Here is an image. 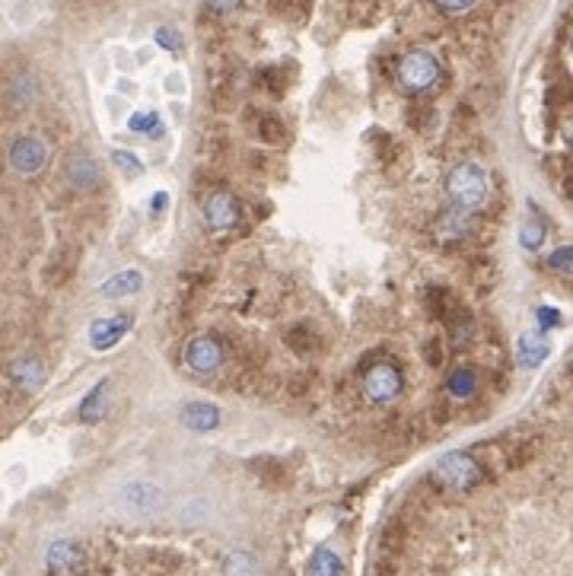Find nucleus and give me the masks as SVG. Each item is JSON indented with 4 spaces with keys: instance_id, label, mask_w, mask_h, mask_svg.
<instances>
[{
    "instance_id": "f257e3e1",
    "label": "nucleus",
    "mask_w": 573,
    "mask_h": 576,
    "mask_svg": "<svg viewBox=\"0 0 573 576\" xmlns=\"http://www.w3.org/2000/svg\"><path fill=\"white\" fill-rule=\"evenodd\" d=\"M446 191L455 207L466 211H481L491 198V176L478 163H459L446 176Z\"/></svg>"
},
{
    "instance_id": "f03ea898",
    "label": "nucleus",
    "mask_w": 573,
    "mask_h": 576,
    "mask_svg": "<svg viewBox=\"0 0 573 576\" xmlns=\"http://www.w3.org/2000/svg\"><path fill=\"white\" fill-rule=\"evenodd\" d=\"M115 503H118L121 513L138 516V519H150V516L163 513L166 507V494L159 484L147 481V478H134V481H125L115 494Z\"/></svg>"
},
{
    "instance_id": "7ed1b4c3",
    "label": "nucleus",
    "mask_w": 573,
    "mask_h": 576,
    "mask_svg": "<svg viewBox=\"0 0 573 576\" xmlns=\"http://www.w3.org/2000/svg\"><path fill=\"white\" fill-rule=\"evenodd\" d=\"M440 77H443L440 57L424 48L408 51V55L398 61V83H402L408 93H427Z\"/></svg>"
},
{
    "instance_id": "20e7f679",
    "label": "nucleus",
    "mask_w": 573,
    "mask_h": 576,
    "mask_svg": "<svg viewBox=\"0 0 573 576\" xmlns=\"http://www.w3.org/2000/svg\"><path fill=\"white\" fill-rule=\"evenodd\" d=\"M360 388H363L366 401L373 405H389L402 395L404 388V376L392 360H376L363 370V379H360Z\"/></svg>"
},
{
    "instance_id": "39448f33",
    "label": "nucleus",
    "mask_w": 573,
    "mask_h": 576,
    "mask_svg": "<svg viewBox=\"0 0 573 576\" xmlns=\"http://www.w3.org/2000/svg\"><path fill=\"white\" fill-rule=\"evenodd\" d=\"M481 465L475 462L468 452H446L440 462L434 465V481L446 490H468L481 481Z\"/></svg>"
},
{
    "instance_id": "423d86ee",
    "label": "nucleus",
    "mask_w": 573,
    "mask_h": 576,
    "mask_svg": "<svg viewBox=\"0 0 573 576\" xmlns=\"http://www.w3.org/2000/svg\"><path fill=\"white\" fill-rule=\"evenodd\" d=\"M201 220L210 232H230L242 220V204L230 191H210L201 204Z\"/></svg>"
},
{
    "instance_id": "0eeeda50",
    "label": "nucleus",
    "mask_w": 573,
    "mask_h": 576,
    "mask_svg": "<svg viewBox=\"0 0 573 576\" xmlns=\"http://www.w3.org/2000/svg\"><path fill=\"white\" fill-rule=\"evenodd\" d=\"M185 366L195 376H214L223 366V347L214 334H198V338L189 341L185 347Z\"/></svg>"
},
{
    "instance_id": "6e6552de",
    "label": "nucleus",
    "mask_w": 573,
    "mask_h": 576,
    "mask_svg": "<svg viewBox=\"0 0 573 576\" xmlns=\"http://www.w3.org/2000/svg\"><path fill=\"white\" fill-rule=\"evenodd\" d=\"M45 163H48V150L36 134H19L10 144V166L19 176H36L45 170Z\"/></svg>"
},
{
    "instance_id": "1a4fd4ad",
    "label": "nucleus",
    "mask_w": 573,
    "mask_h": 576,
    "mask_svg": "<svg viewBox=\"0 0 573 576\" xmlns=\"http://www.w3.org/2000/svg\"><path fill=\"white\" fill-rule=\"evenodd\" d=\"M131 328H134V319L128 313L96 319L93 325H89V345H93V351H112V347H118V341L125 338Z\"/></svg>"
},
{
    "instance_id": "9d476101",
    "label": "nucleus",
    "mask_w": 573,
    "mask_h": 576,
    "mask_svg": "<svg viewBox=\"0 0 573 576\" xmlns=\"http://www.w3.org/2000/svg\"><path fill=\"white\" fill-rule=\"evenodd\" d=\"M10 383L16 386L19 392H38V388L48 383V370H45L42 360L19 357L10 364Z\"/></svg>"
},
{
    "instance_id": "9b49d317",
    "label": "nucleus",
    "mask_w": 573,
    "mask_h": 576,
    "mask_svg": "<svg viewBox=\"0 0 573 576\" xmlns=\"http://www.w3.org/2000/svg\"><path fill=\"white\" fill-rule=\"evenodd\" d=\"M64 176H67V182L74 185V189H96L99 185V163H96L89 153L77 150L67 157V163H64Z\"/></svg>"
},
{
    "instance_id": "f8f14e48",
    "label": "nucleus",
    "mask_w": 573,
    "mask_h": 576,
    "mask_svg": "<svg viewBox=\"0 0 573 576\" xmlns=\"http://www.w3.org/2000/svg\"><path fill=\"white\" fill-rule=\"evenodd\" d=\"M83 548L77 545V541H55V545L48 548V554H45V564H48V571L55 573H74L83 567Z\"/></svg>"
},
{
    "instance_id": "ddd939ff",
    "label": "nucleus",
    "mask_w": 573,
    "mask_h": 576,
    "mask_svg": "<svg viewBox=\"0 0 573 576\" xmlns=\"http://www.w3.org/2000/svg\"><path fill=\"white\" fill-rule=\"evenodd\" d=\"M182 424L198 433L217 430L220 427V407L208 405V401H191V405L182 407Z\"/></svg>"
},
{
    "instance_id": "4468645a",
    "label": "nucleus",
    "mask_w": 573,
    "mask_h": 576,
    "mask_svg": "<svg viewBox=\"0 0 573 576\" xmlns=\"http://www.w3.org/2000/svg\"><path fill=\"white\" fill-rule=\"evenodd\" d=\"M548 354H551V347H548V341H545L542 334H536V332L519 334V341H517V360H519V366L532 370V366L542 364Z\"/></svg>"
},
{
    "instance_id": "2eb2a0df",
    "label": "nucleus",
    "mask_w": 573,
    "mask_h": 576,
    "mask_svg": "<svg viewBox=\"0 0 573 576\" xmlns=\"http://www.w3.org/2000/svg\"><path fill=\"white\" fill-rule=\"evenodd\" d=\"M140 287H144V274H140V271H121V274L108 277V281L102 283L99 293L106 296V300H121V296L138 293Z\"/></svg>"
},
{
    "instance_id": "dca6fc26",
    "label": "nucleus",
    "mask_w": 573,
    "mask_h": 576,
    "mask_svg": "<svg viewBox=\"0 0 573 576\" xmlns=\"http://www.w3.org/2000/svg\"><path fill=\"white\" fill-rule=\"evenodd\" d=\"M468 230H472V211H466V207H453V211L443 213L440 223H436V232L443 236V242L462 239Z\"/></svg>"
},
{
    "instance_id": "f3484780",
    "label": "nucleus",
    "mask_w": 573,
    "mask_h": 576,
    "mask_svg": "<svg viewBox=\"0 0 573 576\" xmlns=\"http://www.w3.org/2000/svg\"><path fill=\"white\" fill-rule=\"evenodd\" d=\"M309 576H347L344 561L332 548H315L312 558H309Z\"/></svg>"
},
{
    "instance_id": "a211bd4d",
    "label": "nucleus",
    "mask_w": 573,
    "mask_h": 576,
    "mask_svg": "<svg viewBox=\"0 0 573 576\" xmlns=\"http://www.w3.org/2000/svg\"><path fill=\"white\" fill-rule=\"evenodd\" d=\"M446 392L459 401H468L475 392H478V373H475L472 366H459V370H453L446 379Z\"/></svg>"
},
{
    "instance_id": "6ab92c4d",
    "label": "nucleus",
    "mask_w": 573,
    "mask_h": 576,
    "mask_svg": "<svg viewBox=\"0 0 573 576\" xmlns=\"http://www.w3.org/2000/svg\"><path fill=\"white\" fill-rule=\"evenodd\" d=\"M106 392H108V379H99V383L87 392V398L80 401V417L87 420V424L102 417V411H106Z\"/></svg>"
},
{
    "instance_id": "aec40b11",
    "label": "nucleus",
    "mask_w": 573,
    "mask_h": 576,
    "mask_svg": "<svg viewBox=\"0 0 573 576\" xmlns=\"http://www.w3.org/2000/svg\"><path fill=\"white\" fill-rule=\"evenodd\" d=\"M545 232H548V226H545L542 213H536V211H532L529 217L523 220V230H519V239H523V249L536 252L538 245L545 242Z\"/></svg>"
},
{
    "instance_id": "412c9836",
    "label": "nucleus",
    "mask_w": 573,
    "mask_h": 576,
    "mask_svg": "<svg viewBox=\"0 0 573 576\" xmlns=\"http://www.w3.org/2000/svg\"><path fill=\"white\" fill-rule=\"evenodd\" d=\"M255 134H259L265 144H284L287 140V128L278 115H259V121H255Z\"/></svg>"
},
{
    "instance_id": "4be33fe9",
    "label": "nucleus",
    "mask_w": 573,
    "mask_h": 576,
    "mask_svg": "<svg viewBox=\"0 0 573 576\" xmlns=\"http://www.w3.org/2000/svg\"><path fill=\"white\" fill-rule=\"evenodd\" d=\"M309 6H312V0H271L274 16L290 19V23H302L309 16Z\"/></svg>"
},
{
    "instance_id": "5701e85b",
    "label": "nucleus",
    "mask_w": 573,
    "mask_h": 576,
    "mask_svg": "<svg viewBox=\"0 0 573 576\" xmlns=\"http://www.w3.org/2000/svg\"><path fill=\"white\" fill-rule=\"evenodd\" d=\"M223 573L227 576H255V561L246 551H233L223 558Z\"/></svg>"
},
{
    "instance_id": "b1692460",
    "label": "nucleus",
    "mask_w": 573,
    "mask_h": 576,
    "mask_svg": "<svg viewBox=\"0 0 573 576\" xmlns=\"http://www.w3.org/2000/svg\"><path fill=\"white\" fill-rule=\"evenodd\" d=\"M128 128H131L134 134H163V125H159V115L157 112H138V115H131Z\"/></svg>"
},
{
    "instance_id": "393cba45",
    "label": "nucleus",
    "mask_w": 573,
    "mask_h": 576,
    "mask_svg": "<svg viewBox=\"0 0 573 576\" xmlns=\"http://www.w3.org/2000/svg\"><path fill=\"white\" fill-rule=\"evenodd\" d=\"M548 268L555 271V274L573 277V245H561V249L551 252V255H548Z\"/></svg>"
},
{
    "instance_id": "a878e982",
    "label": "nucleus",
    "mask_w": 573,
    "mask_h": 576,
    "mask_svg": "<svg viewBox=\"0 0 573 576\" xmlns=\"http://www.w3.org/2000/svg\"><path fill=\"white\" fill-rule=\"evenodd\" d=\"M10 99L16 102V106H29V102L36 99V83H32L29 77H19V80H13Z\"/></svg>"
},
{
    "instance_id": "bb28decb",
    "label": "nucleus",
    "mask_w": 573,
    "mask_h": 576,
    "mask_svg": "<svg viewBox=\"0 0 573 576\" xmlns=\"http://www.w3.org/2000/svg\"><path fill=\"white\" fill-rule=\"evenodd\" d=\"M112 163L118 166L125 176H131V179H138L140 172H144V163H140V159L134 157V153H128V150H115L112 153Z\"/></svg>"
},
{
    "instance_id": "cd10ccee",
    "label": "nucleus",
    "mask_w": 573,
    "mask_h": 576,
    "mask_svg": "<svg viewBox=\"0 0 573 576\" xmlns=\"http://www.w3.org/2000/svg\"><path fill=\"white\" fill-rule=\"evenodd\" d=\"M153 38H157V45H163L166 51H179V48H182V36H179L172 26H159V29L153 32Z\"/></svg>"
},
{
    "instance_id": "c85d7f7f",
    "label": "nucleus",
    "mask_w": 573,
    "mask_h": 576,
    "mask_svg": "<svg viewBox=\"0 0 573 576\" xmlns=\"http://www.w3.org/2000/svg\"><path fill=\"white\" fill-rule=\"evenodd\" d=\"M434 4L440 6V10L446 13V16H462V13L472 10V6L478 4V0H434Z\"/></svg>"
},
{
    "instance_id": "c756f323",
    "label": "nucleus",
    "mask_w": 573,
    "mask_h": 576,
    "mask_svg": "<svg viewBox=\"0 0 573 576\" xmlns=\"http://www.w3.org/2000/svg\"><path fill=\"white\" fill-rule=\"evenodd\" d=\"M536 322H538V328H555V325H561V313L551 306H542L536 313Z\"/></svg>"
},
{
    "instance_id": "7c9ffc66",
    "label": "nucleus",
    "mask_w": 573,
    "mask_h": 576,
    "mask_svg": "<svg viewBox=\"0 0 573 576\" xmlns=\"http://www.w3.org/2000/svg\"><path fill=\"white\" fill-rule=\"evenodd\" d=\"M204 4H208V10H214V13H233L240 0H204Z\"/></svg>"
},
{
    "instance_id": "2f4dec72",
    "label": "nucleus",
    "mask_w": 573,
    "mask_h": 576,
    "mask_svg": "<svg viewBox=\"0 0 573 576\" xmlns=\"http://www.w3.org/2000/svg\"><path fill=\"white\" fill-rule=\"evenodd\" d=\"M166 204H169V198H166V194H157V198L150 201L153 211H166Z\"/></svg>"
},
{
    "instance_id": "473e14b6",
    "label": "nucleus",
    "mask_w": 573,
    "mask_h": 576,
    "mask_svg": "<svg viewBox=\"0 0 573 576\" xmlns=\"http://www.w3.org/2000/svg\"><path fill=\"white\" fill-rule=\"evenodd\" d=\"M427 357H430V364H434V366L440 364V357H443V354H440V347H434V345H430V347H427Z\"/></svg>"
},
{
    "instance_id": "72a5a7b5",
    "label": "nucleus",
    "mask_w": 573,
    "mask_h": 576,
    "mask_svg": "<svg viewBox=\"0 0 573 576\" xmlns=\"http://www.w3.org/2000/svg\"><path fill=\"white\" fill-rule=\"evenodd\" d=\"M570 55H573V36H570Z\"/></svg>"
}]
</instances>
